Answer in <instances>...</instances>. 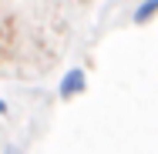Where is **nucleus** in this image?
I'll return each instance as SVG.
<instances>
[{"label": "nucleus", "mask_w": 158, "mask_h": 154, "mask_svg": "<svg viewBox=\"0 0 158 154\" xmlns=\"http://www.w3.org/2000/svg\"><path fill=\"white\" fill-rule=\"evenodd\" d=\"M158 14V0H141V3H138V10H135V17H131V20H135V24H138V27H141V24H148V20H152V17H155Z\"/></svg>", "instance_id": "obj_2"}, {"label": "nucleus", "mask_w": 158, "mask_h": 154, "mask_svg": "<svg viewBox=\"0 0 158 154\" xmlns=\"http://www.w3.org/2000/svg\"><path fill=\"white\" fill-rule=\"evenodd\" d=\"M3 154H20V148H14V144H7V151Z\"/></svg>", "instance_id": "obj_4"}, {"label": "nucleus", "mask_w": 158, "mask_h": 154, "mask_svg": "<svg viewBox=\"0 0 158 154\" xmlns=\"http://www.w3.org/2000/svg\"><path fill=\"white\" fill-rule=\"evenodd\" d=\"M10 44H14V20H10L7 14H0V54H3Z\"/></svg>", "instance_id": "obj_3"}, {"label": "nucleus", "mask_w": 158, "mask_h": 154, "mask_svg": "<svg viewBox=\"0 0 158 154\" xmlns=\"http://www.w3.org/2000/svg\"><path fill=\"white\" fill-rule=\"evenodd\" d=\"M84 84H88V77H84V67H71L67 74L61 77V97L64 101H71V97H77V94H84Z\"/></svg>", "instance_id": "obj_1"}]
</instances>
